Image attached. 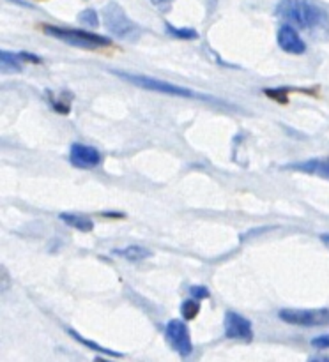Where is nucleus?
<instances>
[{
	"instance_id": "obj_1",
	"label": "nucleus",
	"mask_w": 329,
	"mask_h": 362,
	"mask_svg": "<svg viewBox=\"0 0 329 362\" xmlns=\"http://www.w3.org/2000/svg\"><path fill=\"white\" fill-rule=\"evenodd\" d=\"M279 18L297 28L311 30L315 34L329 35V16L321 6L311 0H282L276 9Z\"/></svg>"
},
{
	"instance_id": "obj_2",
	"label": "nucleus",
	"mask_w": 329,
	"mask_h": 362,
	"mask_svg": "<svg viewBox=\"0 0 329 362\" xmlns=\"http://www.w3.org/2000/svg\"><path fill=\"white\" fill-rule=\"evenodd\" d=\"M42 32L52 35V37L67 42V45L76 46V48L98 49V48H106V46L112 45L108 37H103V35H98V34H91V32H85V30H78V28H64V27H55V25H42Z\"/></svg>"
},
{
	"instance_id": "obj_3",
	"label": "nucleus",
	"mask_w": 329,
	"mask_h": 362,
	"mask_svg": "<svg viewBox=\"0 0 329 362\" xmlns=\"http://www.w3.org/2000/svg\"><path fill=\"white\" fill-rule=\"evenodd\" d=\"M103 23L108 28L110 34L119 39H133L140 32L137 25L124 13L122 7L115 2L106 4V7L103 9Z\"/></svg>"
},
{
	"instance_id": "obj_4",
	"label": "nucleus",
	"mask_w": 329,
	"mask_h": 362,
	"mask_svg": "<svg viewBox=\"0 0 329 362\" xmlns=\"http://www.w3.org/2000/svg\"><path fill=\"white\" fill-rule=\"evenodd\" d=\"M113 74H117L122 80L129 81V83L137 85V87L145 88V90H152V92H159V94H166V95H179V98H200L198 94H195L193 90L190 88H183L179 85L168 83V81L163 80H156V78H149V76H140V74H129L124 73V71H112Z\"/></svg>"
},
{
	"instance_id": "obj_5",
	"label": "nucleus",
	"mask_w": 329,
	"mask_h": 362,
	"mask_svg": "<svg viewBox=\"0 0 329 362\" xmlns=\"http://www.w3.org/2000/svg\"><path fill=\"white\" fill-rule=\"evenodd\" d=\"M279 320L297 327H322L329 325V310H282Z\"/></svg>"
},
{
	"instance_id": "obj_6",
	"label": "nucleus",
	"mask_w": 329,
	"mask_h": 362,
	"mask_svg": "<svg viewBox=\"0 0 329 362\" xmlns=\"http://www.w3.org/2000/svg\"><path fill=\"white\" fill-rule=\"evenodd\" d=\"M165 334H166V339H168L170 346H172L179 356L183 357L190 356L191 350H193V345H191L187 325L184 324L183 320H175V318L170 320L168 324H166Z\"/></svg>"
},
{
	"instance_id": "obj_7",
	"label": "nucleus",
	"mask_w": 329,
	"mask_h": 362,
	"mask_svg": "<svg viewBox=\"0 0 329 362\" xmlns=\"http://www.w3.org/2000/svg\"><path fill=\"white\" fill-rule=\"evenodd\" d=\"M69 161H71V165L76 166V168L88 170V168H96L98 165H101L103 156L98 148L88 147V145H83V144H73L71 145Z\"/></svg>"
},
{
	"instance_id": "obj_8",
	"label": "nucleus",
	"mask_w": 329,
	"mask_h": 362,
	"mask_svg": "<svg viewBox=\"0 0 329 362\" xmlns=\"http://www.w3.org/2000/svg\"><path fill=\"white\" fill-rule=\"evenodd\" d=\"M225 336L230 339H239V341H251L253 339L251 322L241 317L239 313L229 311L225 315Z\"/></svg>"
},
{
	"instance_id": "obj_9",
	"label": "nucleus",
	"mask_w": 329,
	"mask_h": 362,
	"mask_svg": "<svg viewBox=\"0 0 329 362\" xmlns=\"http://www.w3.org/2000/svg\"><path fill=\"white\" fill-rule=\"evenodd\" d=\"M276 39H278L279 48H282L283 52L290 53V55H301V53L306 52V42L301 39L299 32H297L290 23L282 25V27L278 28Z\"/></svg>"
},
{
	"instance_id": "obj_10",
	"label": "nucleus",
	"mask_w": 329,
	"mask_h": 362,
	"mask_svg": "<svg viewBox=\"0 0 329 362\" xmlns=\"http://www.w3.org/2000/svg\"><path fill=\"white\" fill-rule=\"evenodd\" d=\"M290 170L308 173V175H317L322 179H329V158H317L303 163H292L289 165Z\"/></svg>"
},
{
	"instance_id": "obj_11",
	"label": "nucleus",
	"mask_w": 329,
	"mask_h": 362,
	"mask_svg": "<svg viewBox=\"0 0 329 362\" xmlns=\"http://www.w3.org/2000/svg\"><path fill=\"white\" fill-rule=\"evenodd\" d=\"M115 255L122 257L124 260L127 262H133V264H138V262H144L147 258L152 257V251L147 250V247H142V246H127L124 250H115L113 251Z\"/></svg>"
},
{
	"instance_id": "obj_12",
	"label": "nucleus",
	"mask_w": 329,
	"mask_h": 362,
	"mask_svg": "<svg viewBox=\"0 0 329 362\" xmlns=\"http://www.w3.org/2000/svg\"><path fill=\"white\" fill-rule=\"evenodd\" d=\"M59 218H60V221H64L67 226L78 230V232L87 233V232H92V228H94V223H92V219L83 218V216L69 214V212H62Z\"/></svg>"
},
{
	"instance_id": "obj_13",
	"label": "nucleus",
	"mask_w": 329,
	"mask_h": 362,
	"mask_svg": "<svg viewBox=\"0 0 329 362\" xmlns=\"http://www.w3.org/2000/svg\"><path fill=\"white\" fill-rule=\"evenodd\" d=\"M0 60H2V71L4 73H20L21 71V62L20 55H14L11 52L0 53Z\"/></svg>"
},
{
	"instance_id": "obj_14",
	"label": "nucleus",
	"mask_w": 329,
	"mask_h": 362,
	"mask_svg": "<svg viewBox=\"0 0 329 362\" xmlns=\"http://www.w3.org/2000/svg\"><path fill=\"white\" fill-rule=\"evenodd\" d=\"M166 32H168L172 37L184 39V41H193V39L198 37L197 30H193V28H177V27H172L170 23H166Z\"/></svg>"
},
{
	"instance_id": "obj_15",
	"label": "nucleus",
	"mask_w": 329,
	"mask_h": 362,
	"mask_svg": "<svg viewBox=\"0 0 329 362\" xmlns=\"http://www.w3.org/2000/svg\"><path fill=\"white\" fill-rule=\"evenodd\" d=\"M180 313H183L184 320H193L198 313H200V306H198V299L197 300H184L183 306H180Z\"/></svg>"
},
{
	"instance_id": "obj_16",
	"label": "nucleus",
	"mask_w": 329,
	"mask_h": 362,
	"mask_svg": "<svg viewBox=\"0 0 329 362\" xmlns=\"http://www.w3.org/2000/svg\"><path fill=\"white\" fill-rule=\"evenodd\" d=\"M69 334L73 336L74 339H78V341L81 343V345H85V346H91L92 350H96V352H101V354H106V356H110V357H120V354H115V352H112V350H108V349H103V346H99V345H96L94 341H88V339H85V338H81L80 334H78V332H74V331H69Z\"/></svg>"
},
{
	"instance_id": "obj_17",
	"label": "nucleus",
	"mask_w": 329,
	"mask_h": 362,
	"mask_svg": "<svg viewBox=\"0 0 329 362\" xmlns=\"http://www.w3.org/2000/svg\"><path fill=\"white\" fill-rule=\"evenodd\" d=\"M78 21L87 27L96 28L99 25V16L94 9H83L80 14H78Z\"/></svg>"
},
{
	"instance_id": "obj_18",
	"label": "nucleus",
	"mask_w": 329,
	"mask_h": 362,
	"mask_svg": "<svg viewBox=\"0 0 329 362\" xmlns=\"http://www.w3.org/2000/svg\"><path fill=\"white\" fill-rule=\"evenodd\" d=\"M264 94L269 99H275L279 105H287L289 103V90L287 88H265Z\"/></svg>"
},
{
	"instance_id": "obj_19",
	"label": "nucleus",
	"mask_w": 329,
	"mask_h": 362,
	"mask_svg": "<svg viewBox=\"0 0 329 362\" xmlns=\"http://www.w3.org/2000/svg\"><path fill=\"white\" fill-rule=\"evenodd\" d=\"M50 101H52L53 110H55L57 113H62V115H67V113H69V110H71L69 101L64 103L62 99H53V95H50Z\"/></svg>"
},
{
	"instance_id": "obj_20",
	"label": "nucleus",
	"mask_w": 329,
	"mask_h": 362,
	"mask_svg": "<svg viewBox=\"0 0 329 362\" xmlns=\"http://www.w3.org/2000/svg\"><path fill=\"white\" fill-rule=\"evenodd\" d=\"M190 293L193 299H209V296H211V292H209L207 286H200V285H195L190 288Z\"/></svg>"
},
{
	"instance_id": "obj_21",
	"label": "nucleus",
	"mask_w": 329,
	"mask_h": 362,
	"mask_svg": "<svg viewBox=\"0 0 329 362\" xmlns=\"http://www.w3.org/2000/svg\"><path fill=\"white\" fill-rule=\"evenodd\" d=\"M311 346H313V349H318V350L329 349V334H322V336H318V338L311 339Z\"/></svg>"
},
{
	"instance_id": "obj_22",
	"label": "nucleus",
	"mask_w": 329,
	"mask_h": 362,
	"mask_svg": "<svg viewBox=\"0 0 329 362\" xmlns=\"http://www.w3.org/2000/svg\"><path fill=\"white\" fill-rule=\"evenodd\" d=\"M20 55L21 60H25V62H34V64H41V59H39L37 55H34V53H28V52H20L18 53Z\"/></svg>"
},
{
	"instance_id": "obj_23",
	"label": "nucleus",
	"mask_w": 329,
	"mask_h": 362,
	"mask_svg": "<svg viewBox=\"0 0 329 362\" xmlns=\"http://www.w3.org/2000/svg\"><path fill=\"white\" fill-rule=\"evenodd\" d=\"M152 4H154L156 7H163V9H168L170 4L173 2V0H151Z\"/></svg>"
},
{
	"instance_id": "obj_24",
	"label": "nucleus",
	"mask_w": 329,
	"mask_h": 362,
	"mask_svg": "<svg viewBox=\"0 0 329 362\" xmlns=\"http://www.w3.org/2000/svg\"><path fill=\"white\" fill-rule=\"evenodd\" d=\"M321 240L325 244V246H329V233H324V235H321Z\"/></svg>"
}]
</instances>
